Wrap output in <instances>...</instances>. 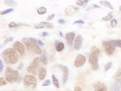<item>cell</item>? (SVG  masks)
Segmentation results:
<instances>
[{"instance_id": "obj_36", "label": "cell", "mask_w": 121, "mask_h": 91, "mask_svg": "<svg viewBox=\"0 0 121 91\" xmlns=\"http://www.w3.org/2000/svg\"><path fill=\"white\" fill-rule=\"evenodd\" d=\"M55 14H52V15H50L48 16V17H47V18L46 19V20L47 21H51L52 20H53L54 18V17H55Z\"/></svg>"}, {"instance_id": "obj_9", "label": "cell", "mask_w": 121, "mask_h": 91, "mask_svg": "<svg viewBox=\"0 0 121 91\" xmlns=\"http://www.w3.org/2000/svg\"><path fill=\"white\" fill-rule=\"evenodd\" d=\"M82 42H83V38L81 36V35H78L76 37L75 40L74 42V48L75 50L77 51H79L80 49L81 48L82 45Z\"/></svg>"}, {"instance_id": "obj_29", "label": "cell", "mask_w": 121, "mask_h": 91, "mask_svg": "<svg viewBox=\"0 0 121 91\" xmlns=\"http://www.w3.org/2000/svg\"><path fill=\"white\" fill-rule=\"evenodd\" d=\"M5 3L9 6H15L17 3L16 2L14 1H11V0H8V1H5Z\"/></svg>"}, {"instance_id": "obj_18", "label": "cell", "mask_w": 121, "mask_h": 91, "mask_svg": "<svg viewBox=\"0 0 121 91\" xmlns=\"http://www.w3.org/2000/svg\"><path fill=\"white\" fill-rule=\"evenodd\" d=\"M113 91H121V80L115 81L113 86Z\"/></svg>"}, {"instance_id": "obj_32", "label": "cell", "mask_w": 121, "mask_h": 91, "mask_svg": "<svg viewBox=\"0 0 121 91\" xmlns=\"http://www.w3.org/2000/svg\"><path fill=\"white\" fill-rule=\"evenodd\" d=\"M51 84V82L49 80H46L44 83L42 84V86H48L50 84Z\"/></svg>"}, {"instance_id": "obj_8", "label": "cell", "mask_w": 121, "mask_h": 91, "mask_svg": "<svg viewBox=\"0 0 121 91\" xmlns=\"http://www.w3.org/2000/svg\"><path fill=\"white\" fill-rule=\"evenodd\" d=\"M85 62H86L85 57L82 54H79L76 57V59L74 60V65L77 68H79L82 66L85 63Z\"/></svg>"}, {"instance_id": "obj_25", "label": "cell", "mask_w": 121, "mask_h": 91, "mask_svg": "<svg viewBox=\"0 0 121 91\" xmlns=\"http://www.w3.org/2000/svg\"><path fill=\"white\" fill-rule=\"evenodd\" d=\"M113 18V16L112 15V13H109L108 14L107 16L103 17V18H102V20L105 21H110L111 20H112Z\"/></svg>"}, {"instance_id": "obj_4", "label": "cell", "mask_w": 121, "mask_h": 91, "mask_svg": "<svg viewBox=\"0 0 121 91\" xmlns=\"http://www.w3.org/2000/svg\"><path fill=\"white\" fill-rule=\"evenodd\" d=\"M41 62L40 60L39 57H35L32 62L29 65L27 68V72L29 73L33 74V75H37L39 74L40 69L42 68Z\"/></svg>"}, {"instance_id": "obj_12", "label": "cell", "mask_w": 121, "mask_h": 91, "mask_svg": "<svg viewBox=\"0 0 121 91\" xmlns=\"http://www.w3.org/2000/svg\"><path fill=\"white\" fill-rule=\"evenodd\" d=\"M59 66L60 68V69H62V72H63V79H62V81H63L64 84H65L67 81L68 78H69V69H68V68L66 66H63V65H59Z\"/></svg>"}, {"instance_id": "obj_40", "label": "cell", "mask_w": 121, "mask_h": 91, "mask_svg": "<svg viewBox=\"0 0 121 91\" xmlns=\"http://www.w3.org/2000/svg\"><path fill=\"white\" fill-rule=\"evenodd\" d=\"M76 4H77L78 6H82L84 5V3L81 1V0H79V1H78V2H76Z\"/></svg>"}, {"instance_id": "obj_37", "label": "cell", "mask_w": 121, "mask_h": 91, "mask_svg": "<svg viewBox=\"0 0 121 91\" xmlns=\"http://www.w3.org/2000/svg\"><path fill=\"white\" fill-rule=\"evenodd\" d=\"M23 66H24L23 63H20L18 65V66H17V69H18L19 71H22V68H23Z\"/></svg>"}, {"instance_id": "obj_28", "label": "cell", "mask_w": 121, "mask_h": 91, "mask_svg": "<svg viewBox=\"0 0 121 91\" xmlns=\"http://www.w3.org/2000/svg\"><path fill=\"white\" fill-rule=\"evenodd\" d=\"M13 11V8H8L7 10L2 11L1 12V15H6V14L12 12Z\"/></svg>"}, {"instance_id": "obj_35", "label": "cell", "mask_w": 121, "mask_h": 91, "mask_svg": "<svg viewBox=\"0 0 121 91\" xmlns=\"http://www.w3.org/2000/svg\"><path fill=\"white\" fill-rule=\"evenodd\" d=\"M84 21L82 20H78V21H74L73 22V24H84Z\"/></svg>"}, {"instance_id": "obj_22", "label": "cell", "mask_w": 121, "mask_h": 91, "mask_svg": "<svg viewBox=\"0 0 121 91\" xmlns=\"http://www.w3.org/2000/svg\"><path fill=\"white\" fill-rule=\"evenodd\" d=\"M37 13L39 14V15H44V14H45L47 13V8H45V7H39V8H38Z\"/></svg>"}, {"instance_id": "obj_46", "label": "cell", "mask_w": 121, "mask_h": 91, "mask_svg": "<svg viewBox=\"0 0 121 91\" xmlns=\"http://www.w3.org/2000/svg\"></svg>"}, {"instance_id": "obj_45", "label": "cell", "mask_w": 121, "mask_h": 91, "mask_svg": "<svg viewBox=\"0 0 121 91\" xmlns=\"http://www.w3.org/2000/svg\"><path fill=\"white\" fill-rule=\"evenodd\" d=\"M119 9L120 11H121V6H119Z\"/></svg>"}, {"instance_id": "obj_44", "label": "cell", "mask_w": 121, "mask_h": 91, "mask_svg": "<svg viewBox=\"0 0 121 91\" xmlns=\"http://www.w3.org/2000/svg\"><path fill=\"white\" fill-rule=\"evenodd\" d=\"M59 36H60V37H63V36H64L63 33H62V32H59Z\"/></svg>"}, {"instance_id": "obj_41", "label": "cell", "mask_w": 121, "mask_h": 91, "mask_svg": "<svg viewBox=\"0 0 121 91\" xmlns=\"http://www.w3.org/2000/svg\"><path fill=\"white\" fill-rule=\"evenodd\" d=\"M38 44L39 45H40L41 47H44V43L42 41H41L40 40H38Z\"/></svg>"}, {"instance_id": "obj_5", "label": "cell", "mask_w": 121, "mask_h": 91, "mask_svg": "<svg viewBox=\"0 0 121 91\" xmlns=\"http://www.w3.org/2000/svg\"><path fill=\"white\" fill-rule=\"evenodd\" d=\"M18 75H19V73L18 71L14 70L10 68H6L5 73H4L6 80H7V82H9L10 83L16 82L18 79Z\"/></svg>"}, {"instance_id": "obj_20", "label": "cell", "mask_w": 121, "mask_h": 91, "mask_svg": "<svg viewBox=\"0 0 121 91\" xmlns=\"http://www.w3.org/2000/svg\"><path fill=\"white\" fill-rule=\"evenodd\" d=\"M52 81L53 83V85L55 86L56 88L59 89L60 87V85H59V82L58 81V80L57 79V78L55 77V75L54 74L52 75Z\"/></svg>"}, {"instance_id": "obj_19", "label": "cell", "mask_w": 121, "mask_h": 91, "mask_svg": "<svg viewBox=\"0 0 121 91\" xmlns=\"http://www.w3.org/2000/svg\"><path fill=\"white\" fill-rule=\"evenodd\" d=\"M39 58L40 60H41V63L43 65H47V64H48V59H47V56H46V55H45V52H43Z\"/></svg>"}, {"instance_id": "obj_38", "label": "cell", "mask_w": 121, "mask_h": 91, "mask_svg": "<svg viewBox=\"0 0 121 91\" xmlns=\"http://www.w3.org/2000/svg\"><path fill=\"white\" fill-rule=\"evenodd\" d=\"M3 68H4V66H3V61H2V60H0V72H1L3 71Z\"/></svg>"}, {"instance_id": "obj_30", "label": "cell", "mask_w": 121, "mask_h": 91, "mask_svg": "<svg viewBox=\"0 0 121 91\" xmlns=\"http://www.w3.org/2000/svg\"><path fill=\"white\" fill-rule=\"evenodd\" d=\"M13 37H9V38H8V39H6V40H4V43H3V45L2 44V45L1 46V48L3 46L7 44H8V43L10 42L13 41Z\"/></svg>"}, {"instance_id": "obj_10", "label": "cell", "mask_w": 121, "mask_h": 91, "mask_svg": "<svg viewBox=\"0 0 121 91\" xmlns=\"http://www.w3.org/2000/svg\"><path fill=\"white\" fill-rule=\"evenodd\" d=\"M52 24L47 22H41L40 23L36 24L34 25V28L36 29H41V28H53Z\"/></svg>"}, {"instance_id": "obj_23", "label": "cell", "mask_w": 121, "mask_h": 91, "mask_svg": "<svg viewBox=\"0 0 121 91\" xmlns=\"http://www.w3.org/2000/svg\"><path fill=\"white\" fill-rule=\"evenodd\" d=\"M100 3L104 6H106V7H108V8H110V9H112V10L113 9V6H112V4H111V3H110V2L108 1H100Z\"/></svg>"}, {"instance_id": "obj_26", "label": "cell", "mask_w": 121, "mask_h": 91, "mask_svg": "<svg viewBox=\"0 0 121 91\" xmlns=\"http://www.w3.org/2000/svg\"><path fill=\"white\" fill-rule=\"evenodd\" d=\"M101 7L100 6H98L96 4H91L90 6H88V8H87V10H93L95 8H100Z\"/></svg>"}, {"instance_id": "obj_11", "label": "cell", "mask_w": 121, "mask_h": 91, "mask_svg": "<svg viewBox=\"0 0 121 91\" xmlns=\"http://www.w3.org/2000/svg\"><path fill=\"white\" fill-rule=\"evenodd\" d=\"M13 48L16 51L19 52L21 55L24 54L25 47L24 46V45L22 44V43L20 42L17 41L16 42H15V44H13Z\"/></svg>"}, {"instance_id": "obj_1", "label": "cell", "mask_w": 121, "mask_h": 91, "mask_svg": "<svg viewBox=\"0 0 121 91\" xmlns=\"http://www.w3.org/2000/svg\"><path fill=\"white\" fill-rule=\"evenodd\" d=\"M1 54L4 61L7 64L14 65L18 62L19 55L17 51H16L14 48H9L6 49L2 52Z\"/></svg>"}, {"instance_id": "obj_3", "label": "cell", "mask_w": 121, "mask_h": 91, "mask_svg": "<svg viewBox=\"0 0 121 91\" xmlns=\"http://www.w3.org/2000/svg\"><path fill=\"white\" fill-rule=\"evenodd\" d=\"M100 51L99 48H96L93 50L92 52L89 55L88 63L91 65V68L93 70L96 71L99 69V64H98V59L100 54Z\"/></svg>"}, {"instance_id": "obj_42", "label": "cell", "mask_w": 121, "mask_h": 91, "mask_svg": "<svg viewBox=\"0 0 121 91\" xmlns=\"http://www.w3.org/2000/svg\"><path fill=\"white\" fill-rule=\"evenodd\" d=\"M58 23L60 24H64L65 23V21L64 20H59L58 21Z\"/></svg>"}, {"instance_id": "obj_17", "label": "cell", "mask_w": 121, "mask_h": 91, "mask_svg": "<svg viewBox=\"0 0 121 91\" xmlns=\"http://www.w3.org/2000/svg\"><path fill=\"white\" fill-rule=\"evenodd\" d=\"M47 75V70L45 68H41L38 74L39 79L40 80H43L45 79V76Z\"/></svg>"}, {"instance_id": "obj_31", "label": "cell", "mask_w": 121, "mask_h": 91, "mask_svg": "<svg viewBox=\"0 0 121 91\" xmlns=\"http://www.w3.org/2000/svg\"><path fill=\"white\" fill-rule=\"evenodd\" d=\"M117 21L116 19H113V20L111 21V25H112V28H115L117 25Z\"/></svg>"}, {"instance_id": "obj_39", "label": "cell", "mask_w": 121, "mask_h": 91, "mask_svg": "<svg viewBox=\"0 0 121 91\" xmlns=\"http://www.w3.org/2000/svg\"><path fill=\"white\" fill-rule=\"evenodd\" d=\"M74 91H82V88L80 87V86H76V87H74Z\"/></svg>"}, {"instance_id": "obj_43", "label": "cell", "mask_w": 121, "mask_h": 91, "mask_svg": "<svg viewBox=\"0 0 121 91\" xmlns=\"http://www.w3.org/2000/svg\"><path fill=\"white\" fill-rule=\"evenodd\" d=\"M48 35V33H47V32H43V33H42L41 36H43V37H44V36H47V35Z\"/></svg>"}, {"instance_id": "obj_24", "label": "cell", "mask_w": 121, "mask_h": 91, "mask_svg": "<svg viewBox=\"0 0 121 91\" xmlns=\"http://www.w3.org/2000/svg\"><path fill=\"white\" fill-rule=\"evenodd\" d=\"M111 41L116 47H119V48H121V40H120V39H119V40H112Z\"/></svg>"}, {"instance_id": "obj_21", "label": "cell", "mask_w": 121, "mask_h": 91, "mask_svg": "<svg viewBox=\"0 0 121 91\" xmlns=\"http://www.w3.org/2000/svg\"><path fill=\"white\" fill-rule=\"evenodd\" d=\"M114 78V79H115L116 81H120V80H121V68L117 69V71L116 72Z\"/></svg>"}, {"instance_id": "obj_27", "label": "cell", "mask_w": 121, "mask_h": 91, "mask_svg": "<svg viewBox=\"0 0 121 91\" xmlns=\"http://www.w3.org/2000/svg\"><path fill=\"white\" fill-rule=\"evenodd\" d=\"M112 62H108L107 63H106L105 65L104 70L106 72L108 71L110 68H112Z\"/></svg>"}, {"instance_id": "obj_33", "label": "cell", "mask_w": 121, "mask_h": 91, "mask_svg": "<svg viewBox=\"0 0 121 91\" xmlns=\"http://www.w3.org/2000/svg\"><path fill=\"white\" fill-rule=\"evenodd\" d=\"M6 84V80L4 79V78L1 77L0 78V86H3Z\"/></svg>"}, {"instance_id": "obj_7", "label": "cell", "mask_w": 121, "mask_h": 91, "mask_svg": "<svg viewBox=\"0 0 121 91\" xmlns=\"http://www.w3.org/2000/svg\"><path fill=\"white\" fill-rule=\"evenodd\" d=\"M102 45H103L105 52L108 55H112L116 50V47L113 44L111 40L103 42Z\"/></svg>"}, {"instance_id": "obj_14", "label": "cell", "mask_w": 121, "mask_h": 91, "mask_svg": "<svg viewBox=\"0 0 121 91\" xmlns=\"http://www.w3.org/2000/svg\"><path fill=\"white\" fill-rule=\"evenodd\" d=\"M94 91H107V88L104 83H98L95 85Z\"/></svg>"}, {"instance_id": "obj_34", "label": "cell", "mask_w": 121, "mask_h": 91, "mask_svg": "<svg viewBox=\"0 0 121 91\" xmlns=\"http://www.w3.org/2000/svg\"><path fill=\"white\" fill-rule=\"evenodd\" d=\"M17 26H18V25H17V24L15 23V22H10L9 24V27L10 28H15L17 27Z\"/></svg>"}, {"instance_id": "obj_13", "label": "cell", "mask_w": 121, "mask_h": 91, "mask_svg": "<svg viewBox=\"0 0 121 91\" xmlns=\"http://www.w3.org/2000/svg\"><path fill=\"white\" fill-rule=\"evenodd\" d=\"M74 37H75V33L74 32H69L67 33L65 35V39L66 40L67 42L69 45H72L73 41L74 40Z\"/></svg>"}, {"instance_id": "obj_16", "label": "cell", "mask_w": 121, "mask_h": 91, "mask_svg": "<svg viewBox=\"0 0 121 91\" xmlns=\"http://www.w3.org/2000/svg\"><path fill=\"white\" fill-rule=\"evenodd\" d=\"M65 45L64 44L63 42H58L56 41L55 42V48L58 52H60L62 51V50L64 49Z\"/></svg>"}, {"instance_id": "obj_2", "label": "cell", "mask_w": 121, "mask_h": 91, "mask_svg": "<svg viewBox=\"0 0 121 91\" xmlns=\"http://www.w3.org/2000/svg\"><path fill=\"white\" fill-rule=\"evenodd\" d=\"M22 41L26 47L27 50L32 51L36 54H41L42 53L41 49L39 47L38 40L34 37H24Z\"/></svg>"}, {"instance_id": "obj_6", "label": "cell", "mask_w": 121, "mask_h": 91, "mask_svg": "<svg viewBox=\"0 0 121 91\" xmlns=\"http://www.w3.org/2000/svg\"><path fill=\"white\" fill-rule=\"evenodd\" d=\"M24 84L26 86H32L35 89L37 85V81L35 77L32 75H27L24 78Z\"/></svg>"}, {"instance_id": "obj_15", "label": "cell", "mask_w": 121, "mask_h": 91, "mask_svg": "<svg viewBox=\"0 0 121 91\" xmlns=\"http://www.w3.org/2000/svg\"><path fill=\"white\" fill-rule=\"evenodd\" d=\"M78 10V7H74V6H69V7H68L65 9V14L67 15H72L75 13Z\"/></svg>"}]
</instances>
